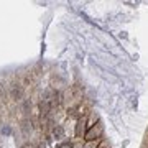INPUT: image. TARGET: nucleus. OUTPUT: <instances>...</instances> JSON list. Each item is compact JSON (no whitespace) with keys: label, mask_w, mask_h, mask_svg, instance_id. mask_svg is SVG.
<instances>
[{"label":"nucleus","mask_w":148,"mask_h":148,"mask_svg":"<svg viewBox=\"0 0 148 148\" xmlns=\"http://www.w3.org/2000/svg\"><path fill=\"white\" fill-rule=\"evenodd\" d=\"M86 123H87L86 117H82V119H79V120H77V127H76V137H77V138L84 137V135H86V132H87V130H86V127H87Z\"/></svg>","instance_id":"2"},{"label":"nucleus","mask_w":148,"mask_h":148,"mask_svg":"<svg viewBox=\"0 0 148 148\" xmlns=\"http://www.w3.org/2000/svg\"><path fill=\"white\" fill-rule=\"evenodd\" d=\"M102 133H104V123L101 120L94 123L90 128H87V132L84 135V140L86 142H92V140H99L102 137Z\"/></svg>","instance_id":"1"},{"label":"nucleus","mask_w":148,"mask_h":148,"mask_svg":"<svg viewBox=\"0 0 148 148\" xmlns=\"http://www.w3.org/2000/svg\"><path fill=\"white\" fill-rule=\"evenodd\" d=\"M99 143H101V138H99V140H92V142H86L82 148H97Z\"/></svg>","instance_id":"3"},{"label":"nucleus","mask_w":148,"mask_h":148,"mask_svg":"<svg viewBox=\"0 0 148 148\" xmlns=\"http://www.w3.org/2000/svg\"><path fill=\"white\" fill-rule=\"evenodd\" d=\"M97 148H110V143H109V140H101V143H99V147Z\"/></svg>","instance_id":"4"}]
</instances>
